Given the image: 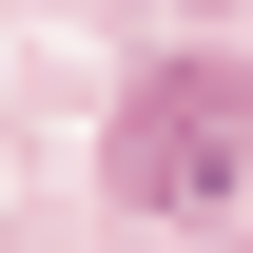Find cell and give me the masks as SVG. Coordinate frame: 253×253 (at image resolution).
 <instances>
[{
    "instance_id": "cell-1",
    "label": "cell",
    "mask_w": 253,
    "mask_h": 253,
    "mask_svg": "<svg viewBox=\"0 0 253 253\" xmlns=\"http://www.w3.org/2000/svg\"><path fill=\"white\" fill-rule=\"evenodd\" d=\"M234 175H253V97H214V78H156L117 117V195L156 234H195V214H234Z\"/></svg>"
}]
</instances>
